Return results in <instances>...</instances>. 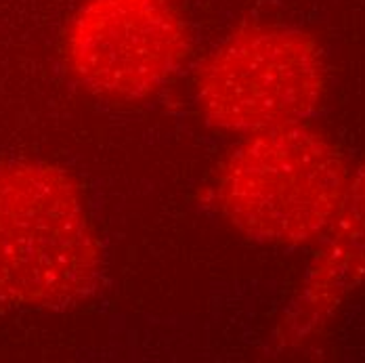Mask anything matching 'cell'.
Listing matches in <instances>:
<instances>
[{
    "instance_id": "obj_3",
    "label": "cell",
    "mask_w": 365,
    "mask_h": 363,
    "mask_svg": "<svg viewBox=\"0 0 365 363\" xmlns=\"http://www.w3.org/2000/svg\"><path fill=\"white\" fill-rule=\"evenodd\" d=\"M193 86L204 120L244 137L307 122L326 97L328 66L311 34L250 21L215 44L200 61Z\"/></svg>"
},
{
    "instance_id": "obj_2",
    "label": "cell",
    "mask_w": 365,
    "mask_h": 363,
    "mask_svg": "<svg viewBox=\"0 0 365 363\" xmlns=\"http://www.w3.org/2000/svg\"><path fill=\"white\" fill-rule=\"evenodd\" d=\"M349 168L307 122L244 135L220 162L215 202L244 237L271 246L319 244L342 204Z\"/></svg>"
},
{
    "instance_id": "obj_1",
    "label": "cell",
    "mask_w": 365,
    "mask_h": 363,
    "mask_svg": "<svg viewBox=\"0 0 365 363\" xmlns=\"http://www.w3.org/2000/svg\"><path fill=\"white\" fill-rule=\"evenodd\" d=\"M101 240L82 189L48 162L0 166V309H61L101 273Z\"/></svg>"
},
{
    "instance_id": "obj_5",
    "label": "cell",
    "mask_w": 365,
    "mask_h": 363,
    "mask_svg": "<svg viewBox=\"0 0 365 363\" xmlns=\"http://www.w3.org/2000/svg\"><path fill=\"white\" fill-rule=\"evenodd\" d=\"M364 284L365 164L349 179L336 218L319 242V252L309 265L302 290L288 317L290 332L302 336L322 326Z\"/></svg>"
},
{
    "instance_id": "obj_4",
    "label": "cell",
    "mask_w": 365,
    "mask_h": 363,
    "mask_svg": "<svg viewBox=\"0 0 365 363\" xmlns=\"http://www.w3.org/2000/svg\"><path fill=\"white\" fill-rule=\"evenodd\" d=\"M193 30L181 0H82L59 53L68 76L108 101H139L189 59Z\"/></svg>"
}]
</instances>
